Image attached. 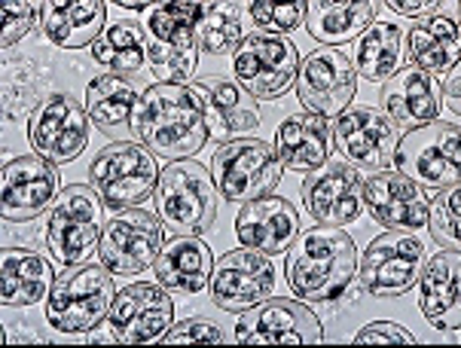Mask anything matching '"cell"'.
I'll return each instance as SVG.
<instances>
[{"mask_svg": "<svg viewBox=\"0 0 461 348\" xmlns=\"http://www.w3.org/2000/svg\"><path fill=\"white\" fill-rule=\"evenodd\" d=\"M392 10L397 15H410V19H428V15H437L440 10V4H434V0H392Z\"/></svg>", "mask_w": 461, "mask_h": 348, "instance_id": "41", "label": "cell"}, {"mask_svg": "<svg viewBox=\"0 0 461 348\" xmlns=\"http://www.w3.org/2000/svg\"><path fill=\"white\" fill-rule=\"evenodd\" d=\"M303 205L318 223L346 227L364 214V177L348 162H327L303 181Z\"/></svg>", "mask_w": 461, "mask_h": 348, "instance_id": "20", "label": "cell"}, {"mask_svg": "<svg viewBox=\"0 0 461 348\" xmlns=\"http://www.w3.org/2000/svg\"><path fill=\"white\" fill-rule=\"evenodd\" d=\"M357 247L355 238L342 227L318 223L296 236L287 247L285 278L294 297L312 303H333L351 288L357 278Z\"/></svg>", "mask_w": 461, "mask_h": 348, "instance_id": "2", "label": "cell"}, {"mask_svg": "<svg viewBox=\"0 0 461 348\" xmlns=\"http://www.w3.org/2000/svg\"><path fill=\"white\" fill-rule=\"evenodd\" d=\"M138 89L129 76L120 74H101L86 86V111L104 135H126L135 116Z\"/></svg>", "mask_w": 461, "mask_h": 348, "instance_id": "32", "label": "cell"}, {"mask_svg": "<svg viewBox=\"0 0 461 348\" xmlns=\"http://www.w3.org/2000/svg\"><path fill=\"white\" fill-rule=\"evenodd\" d=\"M59 199L56 162L34 156L10 159L0 172V214L10 223H28L41 218L46 205Z\"/></svg>", "mask_w": 461, "mask_h": 348, "instance_id": "19", "label": "cell"}, {"mask_svg": "<svg viewBox=\"0 0 461 348\" xmlns=\"http://www.w3.org/2000/svg\"><path fill=\"white\" fill-rule=\"evenodd\" d=\"M364 202L373 220L382 223L385 229H403L416 232L428 227L431 205H428L425 187L410 181L397 168H385L364 181Z\"/></svg>", "mask_w": 461, "mask_h": 348, "instance_id": "21", "label": "cell"}, {"mask_svg": "<svg viewBox=\"0 0 461 348\" xmlns=\"http://www.w3.org/2000/svg\"><path fill=\"white\" fill-rule=\"evenodd\" d=\"M276 150L291 172H318L330 162L333 122L321 113H294L278 126Z\"/></svg>", "mask_w": 461, "mask_h": 348, "instance_id": "25", "label": "cell"}, {"mask_svg": "<svg viewBox=\"0 0 461 348\" xmlns=\"http://www.w3.org/2000/svg\"><path fill=\"white\" fill-rule=\"evenodd\" d=\"M421 266H425V242L416 232L385 229L366 245L357 263V281L366 297L394 299L419 284Z\"/></svg>", "mask_w": 461, "mask_h": 348, "instance_id": "10", "label": "cell"}, {"mask_svg": "<svg viewBox=\"0 0 461 348\" xmlns=\"http://www.w3.org/2000/svg\"><path fill=\"white\" fill-rule=\"evenodd\" d=\"M113 299V275L104 266H92V263L65 266L46 297V321L59 334H89L101 321H107Z\"/></svg>", "mask_w": 461, "mask_h": 348, "instance_id": "4", "label": "cell"}, {"mask_svg": "<svg viewBox=\"0 0 461 348\" xmlns=\"http://www.w3.org/2000/svg\"><path fill=\"white\" fill-rule=\"evenodd\" d=\"M199 4H159L147 13V65L159 83H190L199 65Z\"/></svg>", "mask_w": 461, "mask_h": 348, "instance_id": "5", "label": "cell"}, {"mask_svg": "<svg viewBox=\"0 0 461 348\" xmlns=\"http://www.w3.org/2000/svg\"><path fill=\"white\" fill-rule=\"evenodd\" d=\"M428 232L440 247L461 251V187L443 190L431 205L428 218Z\"/></svg>", "mask_w": 461, "mask_h": 348, "instance_id": "36", "label": "cell"}, {"mask_svg": "<svg viewBox=\"0 0 461 348\" xmlns=\"http://www.w3.org/2000/svg\"><path fill=\"white\" fill-rule=\"evenodd\" d=\"M276 290V269L266 254L236 247L223 254L211 275V297L223 312H251Z\"/></svg>", "mask_w": 461, "mask_h": 348, "instance_id": "18", "label": "cell"}, {"mask_svg": "<svg viewBox=\"0 0 461 348\" xmlns=\"http://www.w3.org/2000/svg\"><path fill=\"white\" fill-rule=\"evenodd\" d=\"M37 15H43V10L37 4H4L0 6V46L10 49L13 43H19L22 37L34 28Z\"/></svg>", "mask_w": 461, "mask_h": 348, "instance_id": "38", "label": "cell"}, {"mask_svg": "<svg viewBox=\"0 0 461 348\" xmlns=\"http://www.w3.org/2000/svg\"><path fill=\"white\" fill-rule=\"evenodd\" d=\"M355 92L357 71L346 52L333 49V46H321V49H312L300 61L296 95H300L309 113H321L327 120L346 113L348 104L355 102Z\"/></svg>", "mask_w": 461, "mask_h": 348, "instance_id": "13", "label": "cell"}, {"mask_svg": "<svg viewBox=\"0 0 461 348\" xmlns=\"http://www.w3.org/2000/svg\"><path fill=\"white\" fill-rule=\"evenodd\" d=\"M214 174L196 159L168 162L156 183V214L175 236H208L217 223Z\"/></svg>", "mask_w": 461, "mask_h": 348, "instance_id": "3", "label": "cell"}, {"mask_svg": "<svg viewBox=\"0 0 461 348\" xmlns=\"http://www.w3.org/2000/svg\"><path fill=\"white\" fill-rule=\"evenodd\" d=\"M458 13H461V6H458Z\"/></svg>", "mask_w": 461, "mask_h": 348, "instance_id": "43", "label": "cell"}, {"mask_svg": "<svg viewBox=\"0 0 461 348\" xmlns=\"http://www.w3.org/2000/svg\"><path fill=\"white\" fill-rule=\"evenodd\" d=\"M89 183H70L59 192L46 218V247L61 266H80L95 257L101 242V205Z\"/></svg>", "mask_w": 461, "mask_h": 348, "instance_id": "7", "label": "cell"}, {"mask_svg": "<svg viewBox=\"0 0 461 348\" xmlns=\"http://www.w3.org/2000/svg\"><path fill=\"white\" fill-rule=\"evenodd\" d=\"M419 306L437 330H461V251H437L421 266Z\"/></svg>", "mask_w": 461, "mask_h": 348, "instance_id": "24", "label": "cell"}, {"mask_svg": "<svg viewBox=\"0 0 461 348\" xmlns=\"http://www.w3.org/2000/svg\"><path fill=\"white\" fill-rule=\"evenodd\" d=\"M214 275V257L211 247L199 236H175L168 245H162V254L156 260V278L171 293H199L211 284Z\"/></svg>", "mask_w": 461, "mask_h": 348, "instance_id": "27", "label": "cell"}, {"mask_svg": "<svg viewBox=\"0 0 461 348\" xmlns=\"http://www.w3.org/2000/svg\"><path fill=\"white\" fill-rule=\"evenodd\" d=\"M394 168L428 190L461 187V126L434 120L397 141Z\"/></svg>", "mask_w": 461, "mask_h": 348, "instance_id": "6", "label": "cell"}, {"mask_svg": "<svg viewBox=\"0 0 461 348\" xmlns=\"http://www.w3.org/2000/svg\"><path fill=\"white\" fill-rule=\"evenodd\" d=\"M52 266L50 260L34 251H19V247H4L0 254V299L10 308L34 306L52 290Z\"/></svg>", "mask_w": 461, "mask_h": 348, "instance_id": "30", "label": "cell"}, {"mask_svg": "<svg viewBox=\"0 0 461 348\" xmlns=\"http://www.w3.org/2000/svg\"><path fill=\"white\" fill-rule=\"evenodd\" d=\"M382 111L394 126H403L406 131L428 126V122L440 120L443 107V89L437 86L431 74L419 71V67H401L394 76H388L385 86L379 92Z\"/></svg>", "mask_w": 461, "mask_h": 348, "instance_id": "23", "label": "cell"}, {"mask_svg": "<svg viewBox=\"0 0 461 348\" xmlns=\"http://www.w3.org/2000/svg\"><path fill=\"white\" fill-rule=\"evenodd\" d=\"M166 345H181V343H223V330L208 318H186L177 321L175 327H168V334L162 336Z\"/></svg>", "mask_w": 461, "mask_h": 348, "instance_id": "39", "label": "cell"}, {"mask_svg": "<svg viewBox=\"0 0 461 348\" xmlns=\"http://www.w3.org/2000/svg\"><path fill=\"white\" fill-rule=\"evenodd\" d=\"M168 288L150 281H135L116 293L113 308L107 315L111 336L126 345H144L162 339L175 321V303Z\"/></svg>", "mask_w": 461, "mask_h": 348, "instance_id": "17", "label": "cell"}, {"mask_svg": "<svg viewBox=\"0 0 461 348\" xmlns=\"http://www.w3.org/2000/svg\"><path fill=\"white\" fill-rule=\"evenodd\" d=\"M241 25H245V13L239 4H199L196 19V37L199 49L208 56H223V52H236L241 46Z\"/></svg>", "mask_w": 461, "mask_h": 348, "instance_id": "35", "label": "cell"}, {"mask_svg": "<svg viewBox=\"0 0 461 348\" xmlns=\"http://www.w3.org/2000/svg\"><path fill=\"white\" fill-rule=\"evenodd\" d=\"M92 187L111 211H129L140 208L156 192L159 183V165L144 144L116 141L98 153L89 165Z\"/></svg>", "mask_w": 461, "mask_h": 348, "instance_id": "8", "label": "cell"}, {"mask_svg": "<svg viewBox=\"0 0 461 348\" xmlns=\"http://www.w3.org/2000/svg\"><path fill=\"white\" fill-rule=\"evenodd\" d=\"M443 104L456 116H461V61L447 74V83H443Z\"/></svg>", "mask_w": 461, "mask_h": 348, "instance_id": "42", "label": "cell"}, {"mask_svg": "<svg viewBox=\"0 0 461 348\" xmlns=\"http://www.w3.org/2000/svg\"><path fill=\"white\" fill-rule=\"evenodd\" d=\"M162 218L147 208L116 211L101 229L98 260L111 275H140L162 254Z\"/></svg>", "mask_w": 461, "mask_h": 348, "instance_id": "11", "label": "cell"}, {"mask_svg": "<svg viewBox=\"0 0 461 348\" xmlns=\"http://www.w3.org/2000/svg\"><path fill=\"white\" fill-rule=\"evenodd\" d=\"M193 92L202 98L208 113V126L223 144L239 141L251 129L260 126V111L254 102H245L241 89L230 80H196L190 83Z\"/></svg>", "mask_w": 461, "mask_h": 348, "instance_id": "28", "label": "cell"}, {"mask_svg": "<svg viewBox=\"0 0 461 348\" xmlns=\"http://www.w3.org/2000/svg\"><path fill=\"white\" fill-rule=\"evenodd\" d=\"M239 242L251 251H260L266 257H278L300 236V214L291 205V199L263 196L254 202L241 205L236 218Z\"/></svg>", "mask_w": 461, "mask_h": 348, "instance_id": "22", "label": "cell"}, {"mask_svg": "<svg viewBox=\"0 0 461 348\" xmlns=\"http://www.w3.org/2000/svg\"><path fill=\"white\" fill-rule=\"evenodd\" d=\"M236 76L241 89L248 95L272 102V98L285 95L287 89L296 86V74H300V49L294 40L276 34H248L232 58Z\"/></svg>", "mask_w": 461, "mask_h": 348, "instance_id": "12", "label": "cell"}, {"mask_svg": "<svg viewBox=\"0 0 461 348\" xmlns=\"http://www.w3.org/2000/svg\"><path fill=\"white\" fill-rule=\"evenodd\" d=\"M278 150L260 138H239V141L221 144L211 156V174L226 202L248 205L254 199L269 196L281 181Z\"/></svg>", "mask_w": 461, "mask_h": 348, "instance_id": "9", "label": "cell"}, {"mask_svg": "<svg viewBox=\"0 0 461 348\" xmlns=\"http://www.w3.org/2000/svg\"><path fill=\"white\" fill-rule=\"evenodd\" d=\"M373 19H376V4H370V0H315V4H306V31L312 40L324 46L361 40Z\"/></svg>", "mask_w": 461, "mask_h": 348, "instance_id": "31", "label": "cell"}, {"mask_svg": "<svg viewBox=\"0 0 461 348\" xmlns=\"http://www.w3.org/2000/svg\"><path fill=\"white\" fill-rule=\"evenodd\" d=\"M406 58L425 74H449L461 61V28L449 15H428L406 31Z\"/></svg>", "mask_w": 461, "mask_h": 348, "instance_id": "26", "label": "cell"}, {"mask_svg": "<svg viewBox=\"0 0 461 348\" xmlns=\"http://www.w3.org/2000/svg\"><path fill=\"white\" fill-rule=\"evenodd\" d=\"M355 71L364 80H388L401 71V28L394 22H376L355 46Z\"/></svg>", "mask_w": 461, "mask_h": 348, "instance_id": "33", "label": "cell"}, {"mask_svg": "<svg viewBox=\"0 0 461 348\" xmlns=\"http://www.w3.org/2000/svg\"><path fill=\"white\" fill-rule=\"evenodd\" d=\"M355 343H401V345H416V336L410 330H403L394 321H373L355 334Z\"/></svg>", "mask_w": 461, "mask_h": 348, "instance_id": "40", "label": "cell"}, {"mask_svg": "<svg viewBox=\"0 0 461 348\" xmlns=\"http://www.w3.org/2000/svg\"><path fill=\"white\" fill-rule=\"evenodd\" d=\"M333 141L339 156L355 168L364 172H385L394 162L397 150V131L379 107H348L346 113L336 116L333 122Z\"/></svg>", "mask_w": 461, "mask_h": 348, "instance_id": "15", "label": "cell"}, {"mask_svg": "<svg viewBox=\"0 0 461 348\" xmlns=\"http://www.w3.org/2000/svg\"><path fill=\"white\" fill-rule=\"evenodd\" d=\"M31 147L43 159L65 165L74 162L89 144V111L70 95H50L34 107L28 120Z\"/></svg>", "mask_w": 461, "mask_h": 348, "instance_id": "16", "label": "cell"}, {"mask_svg": "<svg viewBox=\"0 0 461 348\" xmlns=\"http://www.w3.org/2000/svg\"><path fill=\"white\" fill-rule=\"evenodd\" d=\"M248 13H251L254 25L263 28V34L281 37L306 25V4H266V0H257Z\"/></svg>", "mask_w": 461, "mask_h": 348, "instance_id": "37", "label": "cell"}, {"mask_svg": "<svg viewBox=\"0 0 461 348\" xmlns=\"http://www.w3.org/2000/svg\"><path fill=\"white\" fill-rule=\"evenodd\" d=\"M43 34L61 49L95 46L104 34L107 6L98 0H56L43 6Z\"/></svg>", "mask_w": 461, "mask_h": 348, "instance_id": "29", "label": "cell"}, {"mask_svg": "<svg viewBox=\"0 0 461 348\" xmlns=\"http://www.w3.org/2000/svg\"><path fill=\"white\" fill-rule=\"evenodd\" d=\"M92 58H95L98 65L111 67V74H120V76L138 74L147 61L144 31L131 19L116 22V25L107 28L95 40V46H92Z\"/></svg>", "mask_w": 461, "mask_h": 348, "instance_id": "34", "label": "cell"}, {"mask_svg": "<svg viewBox=\"0 0 461 348\" xmlns=\"http://www.w3.org/2000/svg\"><path fill=\"white\" fill-rule=\"evenodd\" d=\"M131 129L156 156L193 159L208 144L211 126L202 98L190 83H153L138 98Z\"/></svg>", "mask_w": 461, "mask_h": 348, "instance_id": "1", "label": "cell"}, {"mask_svg": "<svg viewBox=\"0 0 461 348\" xmlns=\"http://www.w3.org/2000/svg\"><path fill=\"white\" fill-rule=\"evenodd\" d=\"M239 345H315L324 339L318 315L300 299H266L236 321Z\"/></svg>", "mask_w": 461, "mask_h": 348, "instance_id": "14", "label": "cell"}]
</instances>
